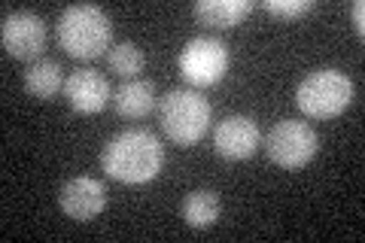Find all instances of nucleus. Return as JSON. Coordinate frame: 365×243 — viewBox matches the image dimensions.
<instances>
[{
    "mask_svg": "<svg viewBox=\"0 0 365 243\" xmlns=\"http://www.w3.org/2000/svg\"><path fill=\"white\" fill-rule=\"evenodd\" d=\"M101 167L107 177L140 186L155 180L165 167V146L146 128H125L113 134L101 149Z\"/></svg>",
    "mask_w": 365,
    "mask_h": 243,
    "instance_id": "obj_1",
    "label": "nucleus"
},
{
    "mask_svg": "<svg viewBox=\"0 0 365 243\" xmlns=\"http://www.w3.org/2000/svg\"><path fill=\"white\" fill-rule=\"evenodd\" d=\"M58 46L73 58H98L104 55L113 37V21L95 4H73L58 16L55 25Z\"/></svg>",
    "mask_w": 365,
    "mask_h": 243,
    "instance_id": "obj_2",
    "label": "nucleus"
},
{
    "mask_svg": "<svg viewBox=\"0 0 365 243\" xmlns=\"http://www.w3.org/2000/svg\"><path fill=\"white\" fill-rule=\"evenodd\" d=\"M210 103L195 88H170L158 100V122L162 131L180 146L198 143L210 128Z\"/></svg>",
    "mask_w": 365,
    "mask_h": 243,
    "instance_id": "obj_3",
    "label": "nucleus"
},
{
    "mask_svg": "<svg viewBox=\"0 0 365 243\" xmlns=\"http://www.w3.org/2000/svg\"><path fill=\"white\" fill-rule=\"evenodd\" d=\"M353 100V79L338 67H319L307 73L295 88V103L311 119H335Z\"/></svg>",
    "mask_w": 365,
    "mask_h": 243,
    "instance_id": "obj_4",
    "label": "nucleus"
},
{
    "mask_svg": "<svg viewBox=\"0 0 365 243\" xmlns=\"http://www.w3.org/2000/svg\"><path fill=\"white\" fill-rule=\"evenodd\" d=\"M232 55L220 37H192L180 52V73L195 88L216 86L228 73Z\"/></svg>",
    "mask_w": 365,
    "mask_h": 243,
    "instance_id": "obj_5",
    "label": "nucleus"
},
{
    "mask_svg": "<svg viewBox=\"0 0 365 243\" xmlns=\"http://www.w3.org/2000/svg\"><path fill=\"white\" fill-rule=\"evenodd\" d=\"M319 137L307 122L299 119H283L277 122L265 137V152L274 165L283 170H299L317 155Z\"/></svg>",
    "mask_w": 365,
    "mask_h": 243,
    "instance_id": "obj_6",
    "label": "nucleus"
},
{
    "mask_svg": "<svg viewBox=\"0 0 365 243\" xmlns=\"http://www.w3.org/2000/svg\"><path fill=\"white\" fill-rule=\"evenodd\" d=\"M0 37H4V49L13 58L31 61V58H37L46 46V21L37 13L19 9V13H9L4 19Z\"/></svg>",
    "mask_w": 365,
    "mask_h": 243,
    "instance_id": "obj_7",
    "label": "nucleus"
},
{
    "mask_svg": "<svg viewBox=\"0 0 365 243\" xmlns=\"http://www.w3.org/2000/svg\"><path fill=\"white\" fill-rule=\"evenodd\" d=\"M262 143V134H259V125L250 119V115H225V119L213 128V146L216 152L228 161H244L250 158L259 149Z\"/></svg>",
    "mask_w": 365,
    "mask_h": 243,
    "instance_id": "obj_8",
    "label": "nucleus"
},
{
    "mask_svg": "<svg viewBox=\"0 0 365 243\" xmlns=\"http://www.w3.org/2000/svg\"><path fill=\"white\" fill-rule=\"evenodd\" d=\"M64 98L76 113H83V115H95L113 100L107 76L101 71H95V67H76V71L67 73Z\"/></svg>",
    "mask_w": 365,
    "mask_h": 243,
    "instance_id": "obj_9",
    "label": "nucleus"
},
{
    "mask_svg": "<svg viewBox=\"0 0 365 243\" xmlns=\"http://www.w3.org/2000/svg\"><path fill=\"white\" fill-rule=\"evenodd\" d=\"M58 204L76 222H91L107 207V189L95 177H73L58 189Z\"/></svg>",
    "mask_w": 365,
    "mask_h": 243,
    "instance_id": "obj_10",
    "label": "nucleus"
},
{
    "mask_svg": "<svg viewBox=\"0 0 365 243\" xmlns=\"http://www.w3.org/2000/svg\"><path fill=\"white\" fill-rule=\"evenodd\" d=\"M153 107H155V86L150 79H125L113 91V110L122 119H143Z\"/></svg>",
    "mask_w": 365,
    "mask_h": 243,
    "instance_id": "obj_11",
    "label": "nucleus"
},
{
    "mask_svg": "<svg viewBox=\"0 0 365 243\" xmlns=\"http://www.w3.org/2000/svg\"><path fill=\"white\" fill-rule=\"evenodd\" d=\"M250 9L253 4L250 0H198L195 6H192V13L201 25H210V28H235L241 25V21L250 16Z\"/></svg>",
    "mask_w": 365,
    "mask_h": 243,
    "instance_id": "obj_12",
    "label": "nucleus"
},
{
    "mask_svg": "<svg viewBox=\"0 0 365 243\" xmlns=\"http://www.w3.org/2000/svg\"><path fill=\"white\" fill-rule=\"evenodd\" d=\"M67 79L61 76V67L52 58H37L25 71V91L37 100H52L64 88Z\"/></svg>",
    "mask_w": 365,
    "mask_h": 243,
    "instance_id": "obj_13",
    "label": "nucleus"
},
{
    "mask_svg": "<svg viewBox=\"0 0 365 243\" xmlns=\"http://www.w3.org/2000/svg\"><path fill=\"white\" fill-rule=\"evenodd\" d=\"M220 210H222V204H220V195H216L213 189L189 192L186 198H182V207H180L186 225H192V228H210V225H216Z\"/></svg>",
    "mask_w": 365,
    "mask_h": 243,
    "instance_id": "obj_14",
    "label": "nucleus"
},
{
    "mask_svg": "<svg viewBox=\"0 0 365 243\" xmlns=\"http://www.w3.org/2000/svg\"><path fill=\"white\" fill-rule=\"evenodd\" d=\"M146 58H143V49L131 40H122L116 46H110V71L119 73L122 79H137V73L143 71Z\"/></svg>",
    "mask_w": 365,
    "mask_h": 243,
    "instance_id": "obj_15",
    "label": "nucleus"
},
{
    "mask_svg": "<svg viewBox=\"0 0 365 243\" xmlns=\"http://www.w3.org/2000/svg\"><path fill=\"white\" fill-rule=\"evenodd\" d=\"M265 9L271 16H277V19L295 21V19H304L307 13H311L314 0H265Z\"/></svg>",
    "mask_w": 365,
    "mask_h": 243,
    "instance_id": "obj_16",
    "label": "nucleus"
},
{
    "mask_svg": "<svg viewBox=\"0 0 365 243\" xmlns=\"http://www.w3.org/2000/svg\"><path fill=\"white\" fill-rule=\"evenodd\" d=\"M350 19H353V28H356V33L362 37V33H365V4H362V0H353Z\"/></svg>",
    "mask_w": 365,
    "mask_h": 243,
    "instance_id": "obj_17",
    "label": "nucleus"
}]
</instances>
